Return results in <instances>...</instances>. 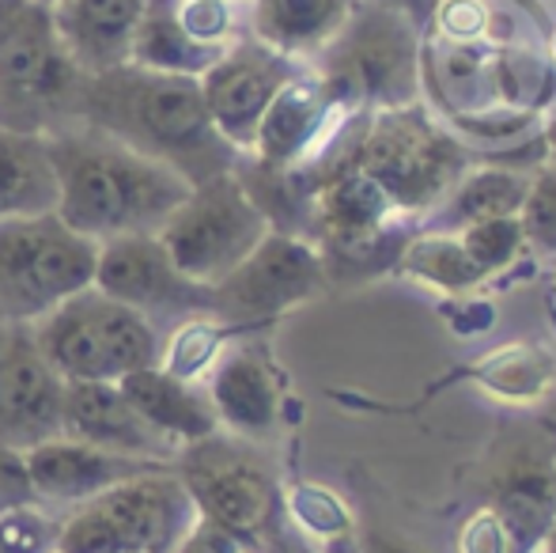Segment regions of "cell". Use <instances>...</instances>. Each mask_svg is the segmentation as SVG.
<instances>
[{"mask_svg": "<svg viewBox=\"0 0 556 553\" xmlns=\"http://www.w3.org/2000/svg\"><path fill=\"white\" fill-rule=\"evenodd\" d=\"M80 126L114 137L117 144L167 163L190 186L239 171L242 152L208 118L198 76L152 73L122 65L88 76L80 96Z\"/></svg>", "mask_w": 556, "mask_h": 553, "instance_id": "6da1fadb", "label": "cell"}, {"mask_svg": "<svg viewBox=\"0 0 556 553\" xmlns=\"http://www.w3.org/2000/svg\"><path fill=\"white\" fill-rule=\"evenodd\" d=\"M27 466H30L38 504L61 516V512L91 501V497H99L103 489L117 486V481L137 478V474H148V470H163V466H170V463L125 458V455H114V451H99V448H91V443L58 436V440L27 451Z\"/></svg>", "mask_w": 556, "mask_h": 553, "instance_id": "e0dca14e", "label": "cell"}, {"mask_svg": "<svg viewBox=\"0 0 556 553\" xmlns=\"http://www.w3.org/2000/svg\"><path fill=\"white\" fill-rule=\"evenodd\" d=\"M38 353L65 384H122L160 364L163 334L96 285L30 326Z\"/></svg>", "mask_w": 556, "mask_h": 553, "instance_id": "8992f818", "label": "cell"}, {"mask_svg": "<svg viewBox=\"0 0 556 553\" xmlns=\"http://www.w3.org/2000/svg\"><path fill=\"white\" fill-rule=\"evenodd\" d=\"M484 508L500 519L511 553H542L556 527V463L545 448L527 443L504 455Z\"/></svg>", "mask_w": 556, "mask_h": 553, "instance_id": "2e32d148", "label": "cell"}, {"mask_svg": "<svg viewBox=\"0 0 556 553\" xmlns=\"http://www.w3.org/2000/svg\"><path fill=\"white\" fill-rule=\"evenodd\" d=\"M300 73H307V61H295L273 46L257 42L250 30L231 38L220 50V58L201 73V96H205L208 118L227 144L247 155L273 99Z\"/></svg>", "mask_w": 556, "mask_h": 553, "instance_id": "7c38bea8", "label": "cell"}, {"mask_svg": "<svg viewBox=\"0 0 556 553\" xmlns=\"http://www.w3.org/2000/svg\"><path fill=\"white\" fill-rule=\"evenodd\" d=\"M58 209V171L46 137L0 129V216H38Z\"/></svg>", "mask_w": 556, "mask_h": 553, "instance_id": "cb8c5ba5", "label": "cell"}, {"mask_svg": "<svg viewBox=\"0 0 556 553\" xmlns=\"http://www.w3.org/2000/svg\"><path fill=\"white\" fill-rule=\"evenodd\" d=\"M193 448H201V443H193ZM178 478L186 481L201 516L220 524L247 546L273 527L280 493L273 474L254 455H242V451L205 455V448H201L193 463L178 470Z\"/></svg>", "mask_w": 556, "mask_h": 553, "instance_id": "5bb4252c", "label": "cell"}, {"mask_svg": "<svg viewBox=\"0 0 556 553\" xmlns=\"http://www.w3.org/2000/svg\"><path fill=\"white\" fill-rule=\"evenodd\" d=\"M35 4H42V8H53V4H65V0H35Z\"/></svg>", "mask_w": 556, "mask_h": 553, "instance_id": "b9f144b4", "label": "cell"}, {"mask_svg": "<svg viewBox=\"0 0 556 553\" xmlns=\"http://www.w3.org/2000/svg\"><path fill=\"white\" fill-rule=\"evenodd\" d=\"M88 73L61 46L50 12L30 0L27 20L0 50V129L23 137H58L80 126Z\"/></svg>", "mask_w": 556, "mask_h": 553, "instance_id": "ba28073f", "label": "cell"}, {"mask_svg": "<svg viewBox=\"0 0 556 553\" xmlns=\"http://www.w3.org/2000/svg\"><path fill=\"white\" fill-rule=\"evenodd\" d=\"M458 243L484 277H496L500 269H507L522 251H527L519 216H500V221L469 224V228L458 231Z\"/></svg>", "mask_w": 556, "mask_h": 553, "instance_id": "f546056e", "label": "cell"}, {"mask_svg": "<svg viewBox=\"0 0 556 553\" xmlns=\"http://www.w3.org/2000/svg\"><path fill=\"white\" fill-rule=\"evenodd\" d=\"M242 553H254V550H250V546H247V550H242Z\"/></svg>", "mask_w": 556, "mask_h": 553, "instance_id": "ee69618b", "label": "cell"}, {"mask_svg": "<svg viewBox=\"0 0 556 553\" xmlns=\"http://www.w3.org/2000/svg\"><path fill=\"white\" fill-rule=\"evenodd\" d=\"M530 190V171L507 167V163H473L458 183L446 190V198L420 221V231H443L458 236L462 228L500 216H519Z\"/></svg>", "mask_w": 556, "mask_h": 553, "instance_id": "603a6c76", "label": "cell"}, {"mask_svg": "<svg viewBox=\"0 0 556 553\" xmlns=\"http://www.w3.org/2000/svg\"><path fill=\"white\" fill-rule=\"evenodd\" d=\"M344 160L375 178L405 221L420 224L477 155L428 111L425 99H417L367 114Z\"/></svg>", "mask_w": 556, "mask_h": 553, "instance_id": "277c9868", "label": "cell"}, {"mask_svg": "<svg viewBox=\"0 0 556 553\" xmlns=\"http://www.w3.org/2000/svg\"><path fill=\"white\" fill-rule=\"evenodd\" d=\"M542 553H556V527H553V535H549V542H545Z\"/></svg>", "mask_w": 556, "mask_h": 553, "instance_id": "60d3db41", "label": "cell"}, {"mask_svg": "<svg viewBox=\"0 0 556 553\" xmlns=\"http://www.w3.org/2000/svg\"><path fill=\"white\" fill-rule=\"evenodd\" d=\"M96 288L148 318L163 338L186 318L213 315V288L186 277L163 251L160 236H122L99 243Z\"/></svg>", "mask_w": 556, "mask_h": 553, "instance_id": "8fae6325", "label": "cell"}, {"mask_svg": "<svg viewBox=\"0 0 556 553\" xmlns=\"http://www.w3.org/2000/svg\"><path fill=\"white\" fill-rule=\"evenodd\" d=\"M0 553H58V512L42 504L0 512Z\"/></svg>", "mask_w": 556, "mask_h": 553, "instance_id": "1f68e13d", "label": "cell"}, {"mask_svg": "<svg viewBox=\"0 0 556 553\" xmlns=\"http://www.w3.org/2000/svg\"><path fill=\"white\" fill-rule=\"evenodd\" d=\"M542 144H545V160L556 163V103L542 114Z\"/></svg>", "mask_w": 556, "mask_h": 553, "instance_id": "f35d334b", "label": "cell"}, {"mask_svg": "<svg viewBox=\"0 0 556 553\" xmlns=\"http://www.w3.org/2000/svg\"><path fill=\"white\" fill-rule=\"evenodd\" d=\"M198 519L175 466L103 489L58 516V553H170Z\"/></svg>", "mask_w": 556, "mask_h": 553, "instance_id": "5b68a950", "label": "cell"}, {"mask_svg": "<svg viewBox=\"0 0 556 553\" xmlns=\"http://www.w3.org/2000/svg\"><path fill=\"white\" fill-rule=\"evenodd\" d=\"M30 504H38V497L35 481H30L27 451L0 443V512L30 508Z\"/></svg>", "mask_w": 556, "mask_h": 553, "instance_id": "836d02e7", "label": "cell"}, {"mask_svg": "<svg viewBox=\"0 0 556 553\" xmlns=\"http://www.w3.org/2000/svg\"><path fill=\"white\" fill-rule=\"evenodd\" d=\"M492 99L504 106H515V111H549L556 103V65L542 42L496 46Z\"/></svg>", "mask_w": 556, "mask_h": 553, "instance_id": "484cf974", "label": "cell"}, {"mask_svg": "<svg viewBox=\"0 0 556 553\" xmlns=\"http://www.w3.org/2000/svg\"><path fill=\"white\" fill-rule=\"evenodd\" d=\"M27 12H30V0H0V50L12 42V35L27 20Z\"/></svg>", "mask_w": 556, "mask_h": 553, "instance_id": "8d00e7d4", "label": "cell"}, {"mask_svg": "<svg viewBox=\"0 0 556 553\" xmlns=\"http://www.w3.org/2000/svg\"><path fill=\"white\" fill-rule=\"evenodd\" d=\"M511 4H522V8H530V12H534L538 20L545 23V35H549V20H545V15H542V8H534V4H530V0H511Z\"/></svg>", "mask_w": 556, "mask_h": 553, "instance_id": "ab89813d", "label": "cell"}, {"mask_svg": "<svg viewBox=\"0 0 556 553\" xmlns=\"http://www.w3.org/2000/svg\"><path fill=\"white\" fill-rule=\"evenodd\" d=\"M46 144L58 171L53 213L96 243L122 236H155L190 193V183L167 163L148 160L88 126L46 137Z\"/></svg>", "mask_w": 556, "mask_h": 553, "instance_id": "7a4b0ae2", "label": "cell"}, {"mask_svg": "<svg viewBox=\"0 0 556 553\" xmlns=\"http://www.w3.org/2000/svg\"><path fill=\"white\" fill-rule=\"evenodd\" d=\"M224 46H205L186 35V27L175 15V0H148L140 15L137 38H132L129 65L152 68V73H175V76H198L220 58Z\"/></svg>", "mask_w": 556, "mask_h": 553, "instance_id": "d4e9b609", "label": "cell"}, {"mask_svg": "<svg viewBox=\"0 0 556 553\" xmlns=\"http://www.w3.org/2000/svg\"><path fill=\"white\" fill-rule=\"evenodd\" d=\"M344 118H349V111L333 103L326 84L307 65V73H300L273 99L247 160L269 171H300L323 155V148L333 140Z\"/></svg>", "mask_w": 556, "mask_h": 553, "instance_id": "9a60e30c", "label": "cell"}, {"mask_svg": "<svg viewBox=\"0 0 556 553\" xmlns=\"http://www.w3.org/2000/svg\"><path fill=\"white\" fill-rule=\"evenodd\" d=\"M359 553H420L417 546H405L402 539H390V535H364L359 542Z\"/></svg>", "mask_w": 556, "mask_h": 553, "instance_id": "74e56055", "label": "cell"}, {"mask_svg": "<svg viewBox=\"0 0 556 553\" xmlns=\"http://www.w3.org/2000/svg\"><path fill=\"white\" fill-rule=\"evenodd\" d=\"M117 387L129 399V406L175 451L193 448V443L220 432V420H216L205 384L178 379L170 372H163L160 364H152V368H140L132 376H125Z\"/></svg>", "mask_w": 556, "mask_h": 553, "instance_id": "44dd1931", "label": "cell"}, {"mask_svg": "<svg viewBox=\"0 0 556 553\" xmlns=\"http://www.w3.org/2000/svg\"><path fill=\"white\" fill-rule=\"evenodd\" d=\"M356 0H247V30L295 61H315L349 23Z\"/></svg>", "mask_w": 556, "mask_h": 553, "instance_id": "7402d4cb", "label": "cell"}, {"mask_svg": "<svg viewBox=\"0 0 556 553\" xmlns=\"http://www.w3.org/2000/svg\"><path fill=\"white\" fill-rule=\"evenodd\" d=\"M0 338H4V326H0Z\"/></svg>", "mask_w": 556, "mask_h": 553, "instance_id": "7bdbcfd3", "label": "cell"}, {"mask_svg": "<svg viewBox=\"0 0 556 553\" xmlns=\"http://www.w3.org/2000/svg\"><path fill=\"white\" fill-rule=\"evenodd\" d=\"M208 402L216 410L220 428L239 440H265L277 432L280 420V387L269 361L247 341H227L205 376Z\"/></svg>", "mask_w": 556, "mask_h": 553, "instance_id": "ac0fdd59", "label": "cell"}, {"mask_svg": "<svg viewBox=\"0 0 556 553\" xmlns=\"http://www.w3.org/2000/svg\"><path fill=\"white\" fill-rule=\"evenodd\" d=\"M231 334L235 330H227L216 315L186 318L182 326H175V330L163 338L160 368L178 379H190V384H205V376L213 372L216 356L224 353Z\"/></svg>", "mask_w": 556, "mask_h": 553, "instance_id": "83f0119b", "label": "cell"}, {"mask_svg": "<svg viewBox=\"0 0 556 553\" xmlns=\"http://www.w3.org/2000/svg\"><path fill=\"white\" fill-rule=\"evenodd\" d=\"M65 436L114 451L125 458L170 463L178 455L122 394L117 384H68L65 387Z\"/></svg>", "mask_w": 556, "mask_h": 553, "instance_id": "d6986e66", "label": "cell"}, {"mask_svg": "<svg viewBox=\"0 0 556 553\" xmlns=\"http://www.w3.org/2000/svg\"><path fill=\"white\" fill-rule=\"evenodd\" d=\"M326 280V262L311 239L269 231L254 254L213 288V315L235 334L254 330L323 296Z\"/></svg>", "mask_w": 556, "mask_h": 553, "instance_id": "30bf717a", "label": "cell"}, {"mask_svg": "<svg viewBox=\"0 0 556 553\" xmlns=\"http://www.w3.org/2000/svg\"><path fill=\"white\" fill-rule=\"evenodd\" d=\"M247 550V542L235 539L231 531H224L220 524H213V519H205L198 512V519L190 524V531L178 539V546L170 553H242Z\"/></svg>", "mask_w": 556, "mask_h": 553, "instance_id": "d590c367", "label": "cell"}, {"mask_svg": "<svg viewBox=\"0 0 556 553\" xmlns=\"http://www.w3.org/2000/svg\"><path fill=\"white\" fill-rule=\"evenodd\" d=\"M420 42L425 30L402 8L387 0H356L349 23L311 68L349 114L409 106L420 99Z\"/></svg>", "mask_w": 556, "mask_h": 553, "instance_id": "3957f363", "label": "cell"}, {"mask_svg": "<svg viewBox=\"0 0 556 553\" xmlns=\"http://www.w3.org/2000/svg\"><path fill=\"white\" fill-rule=\"evenodd\" d=\"M519 224L527 251L556 259V163L545 160L530 171V190L519 209Z\"/></svg>", "mask_w": 556, "mask_h": 553, "instance_id": "4dcf8cb0", "label": "cell"}, {"mask_svg": "<svg viewBox=\"0 0 556 553\" xmlns=\"http://www.w3.org/2000/svg\"><path fill=\"white\" fill-rule=\"evenodd\" d=\"M65 379L35 345L30 326H4L0 338V443L35 451L65 436Z\"/></svg>", "mask_w": 556, "mask_h": 553, "instance_id": "4fadbf2b", "label": "cell"}, {"mask_svg": "<svg viewBox=\"0 0 556 553\" xmlns=\"http://www.w3.org/2000/svg\"><path fill=\"white\" fill-rule=\"evenodd\" d=\"M397 269L451 296L469 292V288L489 280L473 266V259L462 251L458 236H443V231H413L409 243L397 254Z\"/></svg>", "mask_w": 556, "mask_h": 553, "instance_id": "4316f807", "label": "cell"}, {"mask_svg": "<svg viewBox=\"0 0 556 553\" xmlns=\"http://www.w3.org/2000/svg\"><path fill=\"white\" fill-rule=\"evenodd\" d=\"M148 0H65L46 8L65 53L88 76L129 65Z\"/></svg>", "mask_w": 556, "mask_h": 553, "instance_id": "ffe728a7", "label": "cell"}, {"mask_svg": "<svg viewBox=\"0 0 556 553\" xmlns=\"http://www.w3.org/2000/svg\"><path fill=\"white\" fill-rule=\"evenodd\" d=\"M477 379L500 399L530 402L553 384V361L534 345H511L477 364Z\"/></svg>", "mask_w": 556, "mask_h": 553, "instance_id": "f1b7e54d", "label": "cell"}, {"mask_svg": "<svg viewBox=\"0 0 556 553\" xmlns=\"http://www.w3.org/2000/svg\"><path fill=\"white\" fill-rule=\"evenodd\" d=\"M292 504H295L300 524L307 527V531L323 535V539H337V535L349 531V516H344V508L333 501V493H326V489L303 486L300 493L292 497Z\"/></svg>", "mask_w": 556, "mask_h": 553, "instance_id": "d6a6232c", "label": "cell"}, {"mask_svg": "<svg viewBox=\"0 0 556 553\" xmlns=\"http://www.w3.org/2000/svg\"><path fill=\"white\" fill-rule=\"evenodd\" d=\"M99 243L58 213L0 216V326H35L96 285Z\"/></svg>", "mask_w": 556, "mask_h": 553, "instance_id": "52a82bcc", "label": "cell"}, {"mask_svg": "<svg viewBox=\"0 0 556 553\" xmlns=\"http://www.w3.org/2000/svg\"><path fill=\"white\" fill-rule=\"evenodd\" d=\"M458 553H511V542H507L500 519L489 508H481L462 524Z\"/></svg>", "mask_w": 556, "mask_h": 553, "instance_id": "e575fe53", "label": "cell"}, {"mask_svg": "<svg viewBox=\"0 0 556 553\" xmlns=\"http://www.w3.org/2000/svg\"><path fill=\"white\" fill-rule=\"evenodd\" d=\"M273 231L269 216L250 198L239 171L190 186L186 201L167 216L155 236L178 269L205 288L239 269L254 247Z\"/></svg>", "mask_w": 556, "mask_h": 553, "instance_id": "9c48e42d", "label": "cell"}]
</instances>
